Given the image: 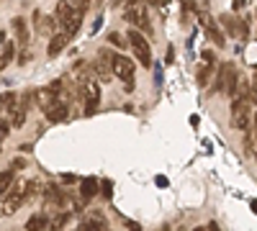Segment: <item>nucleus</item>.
I'll return each instance as SVG.
<instances>
[{
	"label": "nucleus",
	"mask_w": 257,
	"mask_h": 231,
	"mask_svg": "<svg viewBox=\"0 0 257 231\" xmlns=\"http://www.w3.org/2000/svg\"><path fill=\"white\" fill-rule=\"evenodd\" d=\"M206 231H221V228H219V223H213V221H211V223L206 226Z\"/></svg>",
	"instance_id": "nucleus-26"
},
{
	"label": "nucleus",
	"mask_w": 257,
	"mask_h": 231,
	"mask_svg": "<svg viewBox=\"0 0 257 231\" xmlns=\"http://www.w3.org/2000/svg\"><path fill=\"white\" fill-rule=\"evenodd\" d=\"M77 231H105V218L103 216H90L82 223V228H77Z\"/></svg>",
	"instance_id": "nucleus-16"
},
{
	"label": "nucleus",
	"mask_w": 257,
	"mask_h": 231,
	"mask_svg": "<svg viewBox=\"0 0 257 231\" xmlns=\"http://www.w3.org/2000/svg\"><path fill=\"white\" fill-rule=\"evenodd\" d=\"M162 231H173V228H170V226H165V228H162Z\"/></svg>",
	"instance_id": "nucleus-31"
},
{
	"label": "nucleus",
	"mask_w": 257,
	"mask_h": 231,
	"mask_svg": "<svg viewBox=\"0 0 257 231\" xmlns=\"http://www.w3.org/2000/svg\"><path fill=\"white\" fill-rule=\"evenodd\" d=\"M198 11V18H201V24H203V29L208 31V36H211V41H213V44H216V47H224V34L216 29V24H213V18L208 16V13H203L201 8H196Z\"/></svg>",
	"instance_id": "nucleus-8"
},
{
	"label": "nucleus",
	"mask_w": 257,
	"mask_h": 231,
	"mask_svg": "<svg viewBox=\"0 0 257 231\" xmlns=\"http://www.w3.org/2000/svg\"><path fill=\"white\" fill-rule=\"evenodd\" d=\"M18 167L24 170V167H26V162H24V159H13V170H18Z\"/></svg>",
	"instance_id": "nucleus-25"
},
{
	"label": "nucleus",
	"mask_w": 257,
	"mask_h": 231,
	"mask_svg": "<svg viewBox=\"0 0 257 231\" xmlns=\"http://www.w3.org/2000/svg\"><path fill=\"white\" fill-rule=\"evenodd\" d=\"M193 231H206V228H203V226H198V228H193Z\"/></svg>",
	"instance_id": "nucleus-29"
},
{
	"label": "nucleus",
	"mask_w": 257,
	"mask_h": 231,
	"mask_svg": "<svg viewBox=\"0 0 257 231\" xmlns=\"http://www.w3.org/2000/svg\"><path fill=\"white\" fill-rule=\"evenodd\" d=\"M18 106V98H16V93H6L3 98H0V108H6V111H13Z\"/></svg>",
	"instance_id": "nucleus-22"
},
{
	"label": "nucleus",
	"mask_w": 257,
	"mask_h": 231,
	"mask_svg": "<svg viewBox=\"0 0 257 231\" xmlns=\"http://www.w3.org/2000/svg\"><path fill=\"white\" fill-rule=\"evenodd\" d=\"M126 39H128V44H132V49H134V54H137V59L142 62L144 67H149L152 65V49H149V41L144 39V34H139V31H128L126 34Z\"/></svg>",
	"instance_id": "nucleus-4"
},
{
	"label": "nucleus",
	"mask_w": 257,
	"mask_h": 231,
	"mask_svg": "<svg viewBox=\"0 0 257 231\" xmlns=\"http://www.w3.org/2000/svg\"><path fill=\"white\" fill-rule=\"evenodd\" d=\"M252 123V116H249V103L247 100H239V103H231V126L239 131H247V126Z\"/></svg>",
	"instance_id": "nucleus-6"
},
{
	"label": "nucleus",
	"mask_w": 257,
	"mask_h": 231,
	"mask_svg": "<svg viewBox=\"0 0 257 231\" xmlns=\"http://www.w3.org/2000/svg\"><path fill=\"white\" fill-rule=\"evenodd\" d=\"M111 75H116L118 80L126 82V88H134V62L123 57V54H113L111 57Z\"/></svg>",
	"instance_id": "nucleus-2"
},
{
	"label": "nucleus",
	"mask_w": 257,
	"mask_h": 231,
	"mask_svg": "<svg viewBox=\"0 0 257 231\" xmlns=\"http://www.w3.org/2000/svg\"><path fill=\"white\" fill-rule=\"evenodd\" d=\"M67 113H70V106H67V103H62V100H59L57 106H54V108L47 113V118H49L52 123H62L64 118H67Z\"/></svg>",
	"instance_id": "nucleus-15"
},
{
	"label": "nucleus",
	"mask_w": 257,
	"mask_h": 231,
	"mask_svg": "<svg viewBox=\"0 0 257 231\" xmlns=\"http://www.w3.org/2000/svg\"><path fill=\"white\" fill-rule=\"evenodd\" d=\"M11 29L16 31L21 47H29V26H26V21H24V18H13V21H11Z\"/></svg>",
	"instance_id": "nucleus-13"
},
{
	"label": "nucleus",
	"mask_w": 257,
	"mask_h": 231,
	"mask_svg": "<svg viewBox=\"0 0 257 231\" xmlns=\"http://www.w3.org/2000/svg\"><path fill=\"white\" fill-rule=\"evenodd\" d=\"M13 182H16V177H13L11 170H8V172H0V195H6V193L11 190Z\"/></svg>",
	"instance_id": "nucleus-21"
},
{
	"label": "nucleus",
	"mask_w": 257,
	"mask_h": 231,
	"mask_svg": "<svg viewBox=\"0 0 257 231\" xmlns=\"http://www.w3.org/2000/svg\"><path fill=\"white\" fill-rule=\"evenodd\" d=\"M26 106L29 103H21L18 100V106L11 111L13 116H11V126H24V121H26Z\"/></svg>",
	"instance_id": "nucleus-17"
},
{
	"label": "nucleus",
	"mask_w": 257,
	"mask_h": 231,
	"mask_svg": "<svg viewBox=\"0 0 257 231\" xmlns=\"http://www.w3.org/2000/svg\"><path fill=\"white\" fill-rule=\"evenodd\" d=\"M221 24L229 29V34H231V36H237L239 31H244V34H247V26H244V29H239V18H234V16H224V18H221Z\"/></svg>",
	"instance_id": "nucleus-19"
},
{
	"label": "nucleus",
	"mask_w": 257,
	"mask_h": 231,
	"mask_svg": "<svg viewBox=\"0 0 257 231\" xmlns=\"http://www.w3.org/2000/svg\"><path fill=\"white\" fill-rule=\"evenodd\" d=\"M249 103H254V106H257V80L249 82Z\"/></svg>",
	"instance_id": "nucleus-23"
},
{
	"label": "nucleus",
	"mask_w": 257,
	"mask_h": 231,
	"mask_svg": "<svg viewBox=\"0 0 257 231\" xmlns=\"http://www.w3.org/2000/svg\"><path fill=\"white\" fill-rule=\"evenodd\" d=\"M80 193H82V203H88V200H90V198L98 193V185H95V180H85Z\"/></svg>",
	"instance_id": "nucleus-20"
},
{
	"label": "nucleus",
	"mask_w": 257,
	"mask_h": 231,
	"mask_svg": "<svg viewBox=\"0 0 257 231\" xmlns=\"http://www.w3.org/2000/svg\"><path fill=\"white\" fill-rule=\"evenodd\" d=\"M34 21H36L39 34H54V31L59 29L57 21H54V18H44V16H41V11H36V13H34Z\"/></svg>",
	"instance_id": "nucleus-11"
},
{
	"label": "nucleus",
	"mask_w": 257,
	"mask_h": 231,
	"mask_svg": "<svg viewBox=\"0 0 257 231\" xmlns=\"http://www.w3.org/2000/svg\"><path fill=\"white\" fill-rule=\"evenodd\" d=\"M80 95H82V103L88 106V113L95 111L98 100H100V82H98V77H93V75L82 77L80 80Z\"/></svg>",
	"instance_id": "nucleus-3"
},
{
	"label": "nucleus",
	"mask_w": 257,
	"mask_h": 231,
	"mask_svg": "<svg viewBox=\"0 0 257 231\" xmlns=\"http://www.w3.org/2000/svg\"><path fill=\"white\" fill-rule=\"evenodd\" d=\"M82 16H85V6H77V8H75V13H72V18L67 21V24H64V29H62V31L67 34L70 39L77 34V29H80V24H82Z\"/></svg>",
	"instance_id": "nucleus-9"
},
{
	"label": "nucleus",
	"mask_w": 257,
	"mask_h": 231,
	"mask_svg": "<svg viewBox=\"0 0 257 231\" xmlns=\"http://www.w3.org/2000/svg\"><path fill=\"white\" fill-rule=\"evenodd\" d=\"M123 16H126L128 24L134 26V31H137V29H144V31L149 34V21H147V11H144L142 3H128V6L123 8Z\"/></svg>",
	"instance_id": "nucleus-5"
},
{
	"label": "nucleus",
	"mask_w": 257,
	"mask_h": 231,
	"mask_svg": "<svg viewBox=\"0 0 257 231\" xmlns=\"http://www.w3.org/2000/svg\"><path fill=\"white\" fill-rule=\"evenodd\" d=\"M44 228H49V216L44 213H34L26 221V231H44Z\"/></svg>",
	"instance_id": "nucleus-14"
},
{
	"label": "nucleus",
	"mask_w": 257,
	"mask_h": 231,
	"mask_svg": "<svg viewBox=\"0 0 257 231\" xmlns=\"http://www.w3.org/2000/svg\"><path fill=\"white\" fill-rule=\"evenodd\" d=\"M13 59V41H6L3 49H0V72L8 67V62Z\"/></svg>",
	"instance_id": "nucleus-18"
},
{
	"label": "nucleus",
	"mask_w": 257,
	"mask_h": 231,
	"mask_svg": "<svg viewBox=\"0 0 257 231\" xmlns=\"http://www.w3.org/2000/svg\"><path fill=\"white\" fill-rule=\"evenodd\" d=\"M254 129H257V113H254Z\"/></svg>",
	"instance_id": "nucleus-30"
},
{
	"label": "nucleus",
	"mask_w": 257,
	"mask_h": 231,
	"mask_svg": "<svg viewBox=\"0 0 257 231\" xmlns=\"http://www.w3.org/2000/svg\"><path fill=\"white\" fill-rule=\"evenodd\" d=\"M57 103H59V98H57V90H54L52 85H49V88H41V90L36 93V106L44 111V116L57 106Z\"/></svg>",
	"instance_id": "nucleus-7"
},
{
	"label": "nucleus",
	"mask_w": 257,
	"mask_h": 231,
	"mask_svg": "<svg viewBox=\"0 0 257 231\" xmlns=\"http://www.w3.org/2000/svg\"><path fill=\"white\" fill-rule=\"evenodd\" d=\"M252 149H254V157H257V144H252Z\"/></svg>",
	"instance_id": "nucleus-28"
},
{
	"label": "nucleus",
	"mask_w": 257,
	"mask_h": 231,
	"mask_svg": "<svg viewBox=\"0 0 257 231\" xmlns=\"http://www.w3.org/2000/svg\"><path fill=\"white\" fill-rule=\"evenodd\" d=\"M67 41H70V36L64 34V31H59V34H54L52 36V41H49V49H47V54L49 57H57L64 47H67Z\"/></svg>",
	"instance_id": "nucleus-12"
},
{
	"label": "nucleus",
	"mask_w": 257,
	"mask_h": 231,
	"mask_svg": "<svg viewBox=\"0 0 257 231\" xmlns=\"http://www.w3.org/2000/svg\"><path fill=\"white\" fill-rule=\"evenodd\" d=\"M249 205H252V211H254V213H257V200H252V203H249Z\"/></svg>",
	"instance_id": "nucleus-27"
},
{
	"label": "nucleus",
	"mask_w": 257,
	"mask_h": 231,
	"mask_svg": "<svg viewBox=\"0 0 257 231\" xmlns=\"http://www.w3.org/2000/svg\"><path fill=\"white\" fill-rule=\"evenodd\" d=\"M111 41H113L116 47H123V41H121V36H118V34H111Z\"/></svg>",
	"instance_id": "nucleus-24"
},
{
	"label": "nucleus",
	"mask_w": 257,
	"mask_h": 231,
	"mask_svg": "<svg viewBox=\"0 0 257 231\" xmlns=\"http://www.w3.org/2000/svg\"><path fill=\"white\" fill-rule=\"evenodd\" d=\"M75 8H77V6H72V3H59V6L54 8V21L59 24V29H64V24L72 18Z\"/></svg>",
	"instance_id": "nucleus-10"
},
{
	"label": "nucleus",
	"mask_w": 257,
	"mask_h": 231,
	"mask_svg": "<svg viewBox=\"0 0 257 231\" xmlns=\"http://www.w3.org/2000/svg\"><path fill=\"white\" fill-rule=\"evenodd\" d=\"M26 187H29V182H18V180L11 185V190L6 193V200L0 203V216H13L26 203Z\"/></svg>",
	"instance_id": "nucleus-1"
}]
</instances>
